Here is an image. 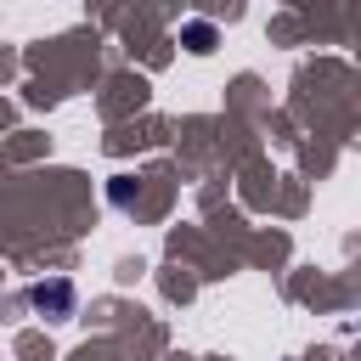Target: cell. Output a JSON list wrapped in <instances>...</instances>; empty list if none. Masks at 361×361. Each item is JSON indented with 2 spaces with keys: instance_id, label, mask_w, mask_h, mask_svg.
<instances>
[{
  "instance_id": "7a4b0ae2",
  "label": "cell",
  "mask_w": 361,
  "mask_h": 361,
  "mask_svg": "<svg viewBox=\"0 0 361 361\" xmlns=\"http://www.w3.org/2000/svg\"><path fill=\"white\" fill-rule=\"evenodd\" d=\"M180 45H186V51H197V56H203V51H214V23H186V28H180Z\"/></svg>"
},
{
  "instance_id": "6da1fadb",
  "label": "cell",
  "mask_w": 361,
  "mask_h": 361,
  "mask_svg": "<svg viewBox=\"0 0 361 361\" xmlns=\"http://www.w3.org/2000/svg\"><path fill=\"white\" fill-rule=\"evenodd\" d=\"M28 305H34L45 322H68V316L79 310V288H73L68 276H45V282L28 288Z\"/></svg>"
}]
</instances>
